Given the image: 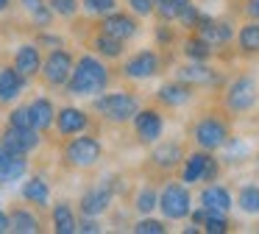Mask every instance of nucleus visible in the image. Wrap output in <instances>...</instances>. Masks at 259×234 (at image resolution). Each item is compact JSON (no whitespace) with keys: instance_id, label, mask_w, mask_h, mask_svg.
Listing matches in <instances>:
<instances>
[{"instance_id":"nucleus-1","label":"nucleus","mask_w":259,"mask_h":234,"mask_svg":"<svg viewBox=\"0 0 259 234\" xmlns=\"http://www.w3.org/2000/svg\"><path fill=\"white\" fill-rule=\"evenodd\" d=\"M109 84H112V72L106 67V59H101L98 53H84L75 59L73 75L64 89L73 98H95V95L106 92Z\"/></svg>"},{"instance_id":"nucleus-2","label":"nucleus","mask_w":259,"mask_h":234,"mask_svg":"<svg viewBox=\"0 0 259 234\" xmlns=\"http://www.w3.org/2000/svg\"><path fill=\"white\" fill-rule=\"evenodd\" d=\"M92 109H95L106 123L123 126V123H131V120H134V114L142 109V103H140V98H137L134 92H125V89H120V92H101V95H95V100H92Z\"/></svg>"},{"instance_id":"nucleus-3","label":"nucleus","mask_w":259,"mask_h":234,"mask_svg":"<svg viewBox=\"0 0 259 234\" xmlns=\"http://www.w3.org/2000/svg\"><path fill=\"white\" fill-rule=\"evenodd\" d=\"M231 137L229 117L223 111H203L195 123H192V142L203 150H220L226 145V139Z\"/></svg>"},{"instance_id":"nucleus-4","label":"nucleus","mask_w":259,"mask_h":234,"mask_svg":"<svg viewBox=\"0 0 259 234\" xmlns=\"http://www.w3.org/2000/svg\"><path fill=\"white\" fill-rule=\"evenodd\" d=\"M259 100V81L248 72L231 78L223 89V109L229 114H248Z\"/></svg>"},{"instance_id":"nucleus-5","label":"nucleus","mask_w":259,"mask_h":234,"mask_svg":"<svg viewBox=\"0 0 259 234\" xmlns=\"http://www.w3.org/2000/svg\"><path fill=\"white\" fill-rule=\"evenodd\" d=\"M62 156L75 170H90V167H95L103 159V145L92 134H75V137H67Z\"/></svg>"},{"instance_id":"nucleus-6","label":"nucleus","mask_w":259,"mask_h":234,"mask_svg":"<svg viewBox=\"0 0 259 234\" xmlns=\"http://www.w3.org/2000/svg\"><path fill=\"white\" fill-rule=\"evenodd\" d=\"M179 176L187 187H195V184H201V181H218L220 159H214L212 150L198 148V150H192V153L184 156V162H181V167H179Z\"/></svg>"},{"instance_id":"nucleus-7","label":"nucleus","mask_w":259,"mask_h":234,"mask_svg":"<svg viewBox=\"0 0 259 234\" xmlns=\"http://www.w3.org/2000/svg\"><path fill=\"white\" fill-rule=\"evenodd\" d=\"M159 209H162L164 220H184L192 212V195L184 181H164L162 192H159Z\"/></svg>"},{"instance_id":"nucleus-8","label":"nucleus","mask_w":259,"mask_h":234,"mask_svg":"<svg viewBox=\"0 0 259 234\" xmlns=\"http://www.w3.org/2000/svg\"><path fill=\"white\" fill-rule=\"evenodd\" d=\"M120 72H123V78H128V81H148V78L162 72V53H159L156 48L137 50V53H131L128 59L123 61Z\"/></svg>"},{"instance_id":"nucleus-9","label":"nucleus","mask_w":259,"mask_h":234,"mask_svg":"<svg viewBox=\"0 0 259 234\" xmlns=\"http://www.w3.org/2000/svg\"><path fill=\"white\" fill-rule=\"evenodd\" d=\"M73 67H75V59H73L70 50L53 48L51 53H48V59L42 61V72H39V75L45 78L48 87L62 89V87H67L70 75H73Z\"/></svg>"},{"instance_id":"nucleus-10","label":"nucleus","mask_w":259,"mask_h":234,"mask_svg":"<svg viewBox=\"0 0 259 234\" xmlns=\"http://www.w3.org/2000/svg\"><path fill=\"white\" fill-rule=\"evenodd\" d=\"M134 134L140 145H156L164 134V114L156 106H145L134 114Z\"/></svg>"},{"instance_id":"nucleus-11","label":"nucleus","mask_w":259,"mask_h":234,"mask_svg":"<svg viewBox=\"0 0 259 234\" xmlns=\"http://www.w3.org/2000/svg\"><path fill=\"white\" fill-rule=\"evenodd\" d=\"M176 78L187 81L195 89H220L223 87V75H220L214 67H209L206 61H187V64L179 67Z\"/></svg>"},{"instance_id":"nucleus-12","label":"nucleus","mask_w":259,"mask_h":234,"mask_svg":"<svg viewBox=\"0 0 259 234\" xmlns=\"http://www.w3.org/2000/svg\"><path fill=\"white\" fill-rule=\"evenodd\" d=\"M0 142H3V148L9 150V153H34L36 148H39L42 142V131H36V128H17V126H6L3 128V134H0Z\"/></svg>"},{"instance_id":"nucleus-13","label":"nucleus","mask_w":259,"mask_h":234,"mask_svg":"<svg viewBox=\"0 0 259 234\" xmlns=\"http://www.w3.org/2000/svg\"><path fill=\"white\" fill-rule=\"evenodd\" d=\"M112 198H114V184L112 181H101L95 184L92 189H87L78 201V209L81 215H90V217H101L103 212L112 206Z\"/></svg>"},{"instance_id":"nucleus-14","label":"nucleus","mask_w":259,"mask_h":234,"mask_svg":"<svg viewBox=\"0 0 259 234\" xmlns=\"http://www.w3.org/2000/svg\"><path fill=\"white\" fill-rule=\"evenodd\" d=\"M101 31H106V33H112V36L128 42V39H134L137 33H140V20H137L134 11H131V14H125V11L114 9L112 14L101 17Z\"/></svg>"},{"instance_id":"nucleus-15","label":"nucleus","mask_w":259,"mask_h":234,"mask_svg":"<svg viewBox=\"0 0 259 234\" xmlns=\"http://www.w3.org/2000/svg\"><path fill=\"white\" fill-rule=\"evenodd\" d=\"M195 98V87H190L181 78H173V81H164L162 87L156 89V100L164 106V109H181L190 100Z\"/></svg>"},{"instance_id":"nucleus-16","label":"nucleus","mask_w":259,"mask_h":234,"mask_svg":"<svg viewBox=\"0 0 259 234\" xmlns=\"http://www.w3.org/2000/svg\"><path fill=\"white\" fill-rule=\"evenodd\" d=\"M90 114H87L84 109H78V106H62V109L56 111V131L59 137H75V134H84L87 128H90Z\"/></svg>"},{"instance_id":"nucleus-17","label":"nucleus","mask_w":259,"mask_h":234,"mask_svg":"<svg viewBox=\"0 0 259 234\" xmlns=\"http://www.w3.org/2000/svg\"><path fill=\"white\" fill-rule=\"evenodd\" d=\"M198 204L206 206V209H214V212H226L229 215L231 206H234V195H231L229 187H223V184L218 181H206L201 187V192H198Z\"/></svg>"},{"instance_id":"nucleus-18","label":"nucleus","mask_w":259,"mask_h":234,"mask_svg":"<svg viewBox=\"0 0 259 234\" xmlns=\"http://www.w3.org/2000/svg\"><path fill=\"white\" fill-rule=\"evenodd\" d=\"M25 81H28V78H25L14 64H12V67H9V64H6V67H0V106L14 103V100L23 95Z\"/></svg>"},{"instance_id":"nucleus-19","label":"nucleus","mask_w":259,"mask_h":234,"mask_svg":"<svg viewBox=\"0 0 259 234\" xmlns=\"http://www.w3.org/2000/svg\"><path fill=\"white\" fill-rule=\"evenodd\" d=\"M195 31L201 33L206 42H212L214 48H220V45H229L231 39H237L231 22H226V20H212V17H206V14L201 17V22H198Z\"/></svg>"},{"instance_id":"nucleus-20","label":"nucleus","mask_w":259,"mask_h":234,"mask_svg":"<svg viewBox=\"0 0 259 234\" xmlns=\"http://www.w3.org/2000/svg\"><path fill=\"white\" fill-rule=\"evenodd\" d=\"M184 148H181V142H162L156 150L151 153V165L156 167V170L162 173H173L181 167V162H184Z\"/></svg>"},{"instance_id":"nucleus-21","label":"nucleus","mask_w":259,"mask_h":234,"mask_svg":"<svg viewBox=\"0 0 259 234\" xmlns=\"http://www.w3.org/2000/svg\"><path fill=\"white\" fill-rule=\"evenodd\" d=\"M190 220H192V226H201L206 234H226L229 231V217H226V212H214V209H206V206L192 209Z\"/></svg>"},{"instance_id":"nucleus-22","label":"nucleus","mask_w":259,"mask_h":234,"mask_svg":"<svg viewBox=\"0 0 259 234\" xmlns=\"http://www.w3.org/2000/svg\"><path fill=\"white\" fill-rule=\"evenodd\" d=\"M14 67L23 72L25 78H34L42 72V53H39V45L36 42H25L17 48L14 53Z\"/></svg>"},{"instance_id":"nucleus-23","label":"nucleus","mask_w":259,"mask_h":234,"mask_svg":"<svg viewBox=\"0 0 259 234\" xmlns=\"http://www.w3.org/2000/svg\"><path fill=\"white\" fill-rule=\"evenodd\" d=\"M90 45H92V50H95L101 59H120V56L125 53V42H123V39L112 36V33L101 31V28H98V33L92 36Z\"/></svg>"},{"instance_id":"nucleus-24","label":"nucleus","mask_w":259,"mask_h":234,"mask_svg":"<svg viewBox=\"0 0 259 234\" xmlns=\"http://www.w3.org/2000/svg\"><path fill=\"white\" fill-rule=\"evenodd\" d=\"M181 53L187 56V61H209L214 53V45L206 42L198 31H192L190 36L181 42Z\"/></svg>"},{"instance_id":"nucleus-25","label":"nucleus","mask_w":259,"mask_h":234,"mask_svg":"<svg viewBox=\"0 0 259 234\" xmlns=\"http://www.w3.org/2000/svg\"><path fill=\"white\" fill-rule=\"evenodd\" d=\"M53 231L56 234H75L78 231V217H75L73 206L67 204V201H59L56 206H53Z\"/></svg>"},{"instance_id":"nucleus-26","label":"nucleus","mask_w":259,"mask_h":234,"mask_svg":"<svg viewBox=\"0 0 259 234\" xmlns=\"http://www.w3.org/2000/svg\"><path fill=\"white\" fill-rule=\"evenodd\" d=\"M28 106H31V117H34L36 131L45 134L48 128L56 123V109H53V100L51 98H34Z\"/></svg>"},{"instance_id":"nucleus-27","label":"nucleus","mask_w":259,"mask_h":234,"mask_svg":"<svg viewBox=\"0 0 259 234\" xmlns=\"http://www.w3.org/2000/svg\"><path fill=\"white\" fill-rule=\"evenodd\" d=\"M28 173V159L23 153H6L0 165V184H14Z\"/></svg>"},{"instance_id":"nucleus-28","label":"nucleus","mask_w":259,"mask_h":234,"mask_svg":"<svg viewBox=\"0 0 259 234\" xmlns=\"http://www.w3.org/2000/svg\"><path fill=\"white\" fill-rule=\"evenodd\" d=\"M237 50L242 56H259V20H248L237 31Z\"/></svg>"},{"instance_id":"nucleus-29","label":"nucleus","mask_w":259,"mask_h":234,"mask_svg":"<svg viewBox=\"0 0 259 234\" xmlns=\"http://www.w3.org/2000/svg\"><path fill=\"white\" fill-rule=\"evenodd\" d=\"M23 198L34 206H48L51 204V184L42 176H31L28 181L23 184Z\"/></svg>"},{"instance_id":"nucleus-30","label":"nucleus","mask_w":259,"mask_h":234,"mask_svg":"<svg viewBox=\"0 0 259 234\" xmlns=\"http://www.w3.org/2000/svg\"><path fill=\"white\" fill-rule=\"evenodd\" d=\"M9 220H12V231H17V234H36L39 231V217L31 209H25V206H14L9 212Z\"/></svg>"},{"instance_id":"nucleus-31","label":"nucleus","mask_w":259,"mask_h":234,"mask_svg":"<svg viewBox=\"0 0 259 234\" xmlns=\"http://www.w3.org/2000/svg\"><path fill=\"white\" fill-rule=\"evenodd\" d=\"M237 209L242 212V215H259V184H242L240 189H237Z\"/></svg>"},{"instance_id":"nucleus-32","label":"nucleus","mask_w":259,"mask_h":234,"mask_svg":"<svg viewBox=\"0 0 259 234\" xmlns=\"http://www.w3.org/2000/svg\"><path fill=\"white\" fill-rule=\"evenodd\" d=\"M220 153H223V162L237 165V162H242L248 153H251V148H248V142L242 137H229V139H226V145L220 148Z\"/></svg>"},{"instance_id":"nucleus-33","label":"nucleus","mask_w":259,"mask_h":234,"mask_svg":"<svg viewBox=\"0 0 259 234\" xmlns=\"http://www.w3.org/2000/svg\"><path fill=\"white\" fill-rule=\"evenodd\" d=\"M134 209L140 212V215H151L153 209H159V192H156V187L142 184L140 192H137V198H134Z\"/></svg>"},{"instance_id":"nucleus-34","label":"nucleus","mask_w":259,"mask_h":234,"mask_svg":"<svg viewBox=\"0 0 259 234\" xmlns=\"http://www.w3.org/2000/svg\"><path fill=\"white\" fill-rule=\"evenodd\" d=\"M201 17H203V14H201V9H198V6L190 0V3H187L184 9H181V14H179V20H176V22H179L181 28H187V31H195L198 22H201Z\"/></svg>"},{"instance_id":"nucleus-35","label":"nucleus","mask_w":259,"mask_h":234,"mask_svg":"<svg viewBox=\"0 0 259 234\" xmlns=\"http://www.w3.org/2000/svg\"><path fill=\"white\" fill-rule=\"evenodd\" d=\"M81 9L95 17H106L117 9V0H81Z\"/></svg>"},{"instance_id":"nucleus-36","label":"nucleus","mask_w":259,"mask_h":234,"mask_svg":"<svg viewBox=\"0 0 259 234\" xmlns=\"http://www.w3.org/2000/svg\"><path fill=\"white\" fill-rule=\"evenodd\" d=\"M134 231L137 234H164L167 231V226H164V220H156V217H140V220L134 223Z\"/></svg>"},{"instance_id":"nucleus-37","label":"nucleus","mask_w":259,"mask_h":234,"mask_svg":"<svg viewBox=\"0 0 259 234\" xmlns=\"http://www.w3.org/2000/svg\"><path fill=\"white\" fill-rule=\"evenodd\" d=\"M9 126L36 128L34 126V117H31V106H17V109H12V114H9Z\"/></svg>"},{"instance_id":"nucleus-38","label":"nucleus","mask_w":259,"mask_h":234,"mask_svg":"<svg viewBox=\"0 0 259 234\" xmlns=\"http://www.w3.org/2000/svg\"><path fill=\"white\" fill-rule=\"evenodd\" d=\"M51 3V9H53V14H59V17H75L78 14V9H81V0H48Z\"/></svg>"},{"instance_id":"nucleus-39","label":"nucleus","mask_w":259,"mask_h":234,"mask_svg":"<svg viewBox=\"0 0 259 234\" xmlns=\"http://www.w3.org/2000/svg\"><path fill=\"white\" fill-rule=\"evenodd\" d=\"M125 3H128V9L134 11L137 17H151V14H156L159 0H125Z\"/></svg>"},{"instance_id":"nucleus-40","label":"nucleus","mask_w":259,"mask_h":234,"mask_svg":"<svg viewBox=\"0 0 259 234\" xmlns=\"http://www.w3.org/2000/svg\"><path fill=\"white\" fill-rule=\"evenodd\" d=\"M173 39H176V33L170 31L167 22H159V25H156V45H159V48H170Z\"/></svg>"},{"instance_id":"nucleus-41","label":"nucleus","mask_w":259,"mask_h":234,"mask_svg":"<svg viewBox=\"0 0 259 234\" xmlns=\"http://www.w3.org/2000/svg\"><path fill=\"white\" fill-rule=\"evenodd\" d=\"M78 231H84V234H98V231H101V223H98V217L81 215V220H78Z\"/></svg>"},{"instance_id":"nucleus-42","label":"nucleus","mask_w":259,"mask_h":234,"mask_svg":"<svg viewBox=\"0 0 259 234\" xmlns=\"http://www.w3.org/2000/svg\"><path fill=\"white\" fill-rule=\"evenodd\" d=\"M20 3H23V9L28 11L31 17H34L36 11H42V9H45V6H48V0H20Z\"/></svg>"},{"instance_id":"nucleus-43","label":"nucleus","mask_w":259,"mask_h":234,"mask_svg":"<svg viewBox=\"0 0 259 234\" xmlns=\"http://www.w3.org/2000/svg\"><path fill=\"white\" fill-rule=\"evenodd\" d=\"M242 11L248 14V20H259V0H245Z\"/></svg>"},{"instance_id":"nucleus-44","label":"nucleus","mask_w":259,"mask_h":234,"mask_svg":"<svg viewBox=\"0 0 259 234\" xmlns=\"http://www.w3.org/2000/svg\"><path fill=\"white\" fill-rule=\"evenodd\" d=\"M36 45H53V48H62V36H51V33H39Z\"/></svg>"},{"instance_id":"nucleus-45","label":"nucleus","mask_w":259,"mask_h":234,"mask_svg":"<svg viewBox=\"0 0 259 234\" xmlns=\"http://www.w3.org/2000/svg\"><path fill=\"white\" fill-rule=\"evenodd\" d=\"M3 231H12V220H9V215L3 209H0V234Z\"/></svg>"},{"instance_id":"nucleus-46","label":"nucleus","mask_w":259,"mask_h":234,"mask_svg":"<svg viewBox=\"0 0 259 234\" xmlns=\"http://www.w3.org/2000/svg\"><path fill=\"white\" fill-rule=\"evenodd\" d=\"M9 6H12V0H0V14H3V11H9Z\"/></svg>"},{"instance_id":"nucleus-47","label":"nucleus","mask_w":259,"mask_h":234,"mask_svg":"<svg viewBox=\"0 0 259 234\" xmlns=\"http://www.w3.org/2000/svg\"><path fill=\"white\" fill-rule=\"evenodd\" d=\"M164 3H190V0H164Z\"/></svg>"},{"instance_id":"nucleus-48","label":"nucleus","mask_w":259,"mask_h":234,"mask_svg":"<svg viewBox=\"0 0 259 234\" xmlns=\"http://www.w3.org/2000/svg\"><path fill=\"white\" fill-rule=\"evenodd\" d=\"M256 165H259V150H256Z\"/></svg>"}]
</instances>
